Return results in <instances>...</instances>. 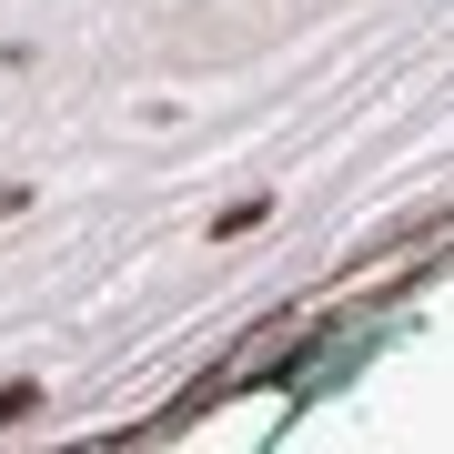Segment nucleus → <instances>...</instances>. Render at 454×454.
I'll use <instances>...</instances> for the list:
<instances>
[{
  "mask_svg": "<svg viewBox=\"0 0 454 454\" xmlns=\"http://www.w3.org/2000/svg\"><path fill=\"white\" fill-rule=\"evenodd\" d=\"M31 414H41V384H0V434H20Z\"/></svg>",
  "mask_w": 454,
  "mask_h": 454,
  "instance_id": "obj_1",
  "label": "nucleus"
}]
</instances>
